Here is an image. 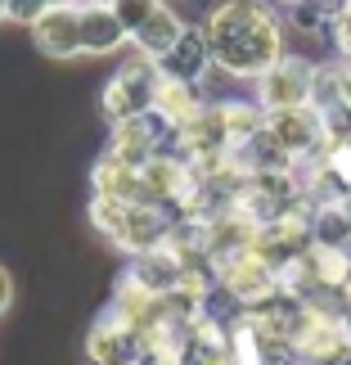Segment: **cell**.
Returning a JSON list of instances; mask_svg holds the SVG:
<instances>
[{"mask_svg":"<svg viewBox=\"0 0 351 365\" xmlns=\"http://www.w3.org/2000/svg\"><path fill=\"white\" fill-rule=\"evenodd\" d=\"M212 59L230 77H261L284 59V32L257 0H216L203 23Z\"/></svg>","mask_w":351,"mask_h":365,"instance_id":"cell-1","label":"cell"},{"mask_svg":"<svg viewBox=\"0 0 351 365\" xmlns=\"http://www.w3.org/2000/svg\"><path fill=\"white\" fill-rule=\"evenodd\" d=\"M90 221H95V230L108 235L117 248L149 252V248L167 244L176 217L167 212V207H158V203H122V199H100V194H95Z\"/></svg>","mask_w":351,"mask_h":365,"instance_id":"cell-2","label":"cell"},{"mask_svg":"<svg viewBox=\"0 0 351 365\" xmlns=\"http://www.w3.org/2000/svg\"><path fill=\"white\" fill-rule=\"evenodd\" d=\"M158 81H162V68H158V59H149V54L122 63L117 77L104 86V118L126 122V118L149 113L153 100H158Z\"/></svg>","mask_w":351,"mask_h":365,"instance_id":"cell-3","label":"cell"},{"mask_svg":"<svg viewBox=\"0 0 351 365\" xmlns=\"http://www.w3.org/2000/svg\"><path fill=\"white\" fill-rule=\"evenodd\" d=\"M216 279H221V289L230 293L234 302H243V307H261V302H271L275 293H284V279H279V271L271 262L261 257V252H234V257H226L216 266Z\"/></svg>","mask_w":351,"mask_h":365,"instance_id":"cell-4","label":"cell"},{"mask_svg":"<svg viewBox=\"0 0 351 365\" xmlns=\"http://www.w3.org/2000/svg\"><path fill=\"white\" fill-rule=\"evenodd\" d=\"M176 140V126L167 122L158 108H149V113L140 118H126V122H113V140H108V153H117L122 163L131 167H145L149 158H158V153Z\"/></svg>","mask_w":351,"mask_h":365,"instance_id":"cell-5","label":"cell"},{"mask_svg":"<svg viewBox=\"0 0 351 365\" xmlns=\"http://www.w3.org/2000/svg\"><path fill=\"white\" fill-rule=\"evenodd\" d=\"M311 95H315V68L302 59H288V54L271 73L257 77V100L266 113H275V108H302V104H311Z\"/></svg>","mask_w":351,"mask_h":365,"instance_id":"cell-6","label":"cell"},{"mask_svg":"<svg viewBox=\"0 0 351 365\" xmlns=\"http://www.w3.org/2000/svg\"><path fill=\"white\" fill-rule=\"evenodd\" d=\"M266 131H271L279 145H284L293 158H311L329 145V131H325V118H320L315 104H302V108H275L266 113Z\"/></svg>","mask_w":351,"mask_h":365,"instance_id":"cell-7","label":"cell"},{"mask_svg":"<svg viewBox=\"0 0 351 365\" xmlns=\"http://www.w3.org/2000/svg\"><path fill=\"white\" fill-rule=\"evenodd\" d=\"M32 41L41 54H50V59H73L81 54V5L77 0H54V5L41 14L32 23Z\"/></svg>","mask_w":351,"mask_h":365,"instance_id":"cell-8","label":"cell"},{"mask_svg":"<svg viewBox=\"0 0 351 365\" xmlns=\"http://www.w3.org/2000/svg\"><path fill=\"white\" fill-rule=\"evenodd\" d=\"M86 356L95 365H145V339L122 316H104L86 339Z\"/></svg>","mask_w":351,"mask_h":365,"instance_id":"cell-9","label":"cell"},{"mask_svg":"<svg viewBox=\"0 0 351 365\" xmlns=\"http://www.w3.org/2000/svg\"><path fill=\"white\" fill-rule=\"evenodd\" d=\"M131 41V32H126V23L117 19V9L108 5V0H86L81 5V46H86V54H108Z\"/></svg>","mask_w":351,"mask_h":365,"instance_id":"cell-10","label":"cell"},{"mask_svg":"<svg viewBox=\"0 0 351 365\" xmlns=\"http://www.w3.org/2000/svg\"><path fill=\"white\" fill-rule=\"evenodd\" d=\"M212 46H207V32L203 27H185L180 32V41L172 46V54L167 59H158V68L167 77H180V81H203V73L212 68Z\"/></svg>","mask_w":351,"mask_h":365,"instance_id":"cell-11","label":"cell"},{"mask_svg":"<svg viewBox=\"0 0 351 365\" xmlns=\"http://www.w3.org/2000/svg\"><path fill=\"white\" fill-rule=\"evenodd\" d=\"M90 185L100 199H122V203H145V180H140V167L122 163L117 153H104L90 172Z\"/></svg>","mask_w":351,"mask_h":365,"instance_id":"cell-12","label":"cell"},{"mask_svg":"<svg viewBox=\"0 0 351 365\" xmlns=\"http://www.w3.org/2000/svg\"><path fill=\"white\" fill-rule=\"evenodd\" d=\"M131 275H135L145 289H153V293H162V298H167V293H176V289H180V275H185V257H180L176 248L158 244V248H149V252H135Z\"/></svg>","mask_w":351,"mask_h":365,"instance_id":"cell-13","label":"cell"},{"mask_svg":"<svg viewBox=\"0 0 351 365\" xmlns=\"http://www.w3.org/2000/svg\"><path fill=\"white\" fill-rule=\"evenodd\" d=\"M199 81H180V77H167L162 73V81H158V100H153V108H158V113L172 122V126H185V122H194L203 113V100H199Z\"/></svg>","mask_w":351,"mask_h":365,"instance_id":"cell-14","label":"cell"},{"mask_svg":"<svg viewBox=\"0 0 351 365\" xmlns=\"http://www.w3.org/2000/svg\"><path fill=\"white\" fill-rule=\"evenodd\" d=\"M180 32H185V23H180L167 5H158L145 23L135 27L131 41L140 46V54H149V59H167V54H172V46L180 41Z\"/></svg>","mask_w":351,"mask_h":365,"instance_id":"cell-15","label":"cell"},{"mask_svg":"<svg viewBox=\"0 0 351 365\" xmlns=\"http://www.w3.org/2000/svg\"><path fill=\"white\" fill-rule=\"evenodd\" d=\"M108 5H113V9H117V19L126 23V32H131V36H135V27H140V23H145V19H149V14H153V9H158V5H162V0H108Z\"/></svg>","mask_w":351,"mask_h":365,"instance_id":"cell-16","label":"cell"},{"mask_svg":"<svg viewBox=\"0 0 351 365\" xmlns=\"http://www.w3.org/2000/svg\"><path fill=\"white\" fill-rule=\"evenodd\" d=\"M54 5V0H9V19H19V23H27V27H32L36 19H41V14H46Z\"/></svg>","mask_w":351,"mask_h":365,"instance_id":"cell-17","label":"cell"},{"mask_svg":"<svg viewBox=\"0 0 351 365\" xmlns=\"http://www.w3.org/2000/svg\"><path fill=\"white\" fill-rule=\"evenodd\" d=\"M333 36H338V50L351 63V14H338V19H333Z\"/></svg>","mask_w":351,"mask_h":365,"instance_id":"cell-18","label":"cell"},{"mask_svg":"<svg viewBox=\"0 0 351 365\" xmlns=\"http://www.w3.org/2000/svg\"><path fill=\"white\" fill-rule=\"evenodd\" d=\"M9 298H14V279H9V271L0 266V312L9 307Z\"/></svg>","mask_w":351,"mask_h":365,"instance_id":"cell-19","label":"cell"},{"mask_svg":"<svg viewBox=\"0 0 351 365\" xmlns=\"http://www.w3.org/2000/svg\"><path fill=\"white\" fill-rule=\"evenodd\" d=\"M9 19V0H0V23H5Z\"/></svg>","mask_w":351,"mask_h":365,"instance_id":"cell-20","label":"cell"},{"mask_svg":"<svg viewBox=\"0 0 351 365\" xmlns=\"http://www.w3.org/2000/svg\"><path fill=\"white\" fill-rule=\"evenodd\" d=\"M284 5H298V0H284Z\"/></svg>","mask_w":351,"mask_h":365,"instance_id":"cell-21","label":"cell"}]
</instances>
